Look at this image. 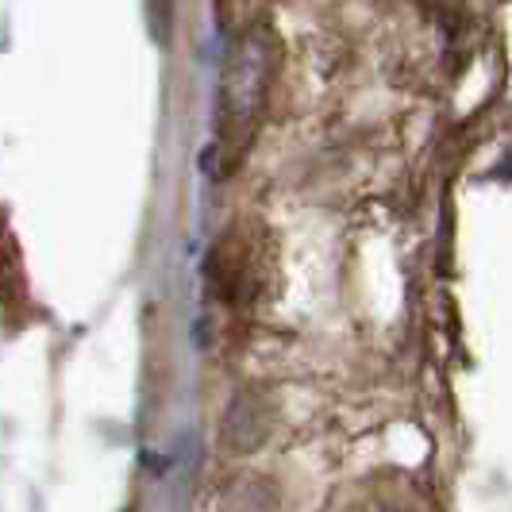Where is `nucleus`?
<instances>
[{"instance_id": "obj_1", "label": "nucleus", "mask_w": 512, "mask_h": 512, "mask_svg": "<svg viewBox=\"0 0 512 512\" xmlns=\"http://www.w3.org/2000/svg\"><path fill=\"white\" fill-rule=\"evenodd\" d=\"M270 54H274L270 35L266 31H247L228 58L224 93H220V143L235 147V154L247 147L251 128L258 120L266 81H270Z\"/></svg>"}]
</instances>
